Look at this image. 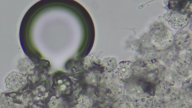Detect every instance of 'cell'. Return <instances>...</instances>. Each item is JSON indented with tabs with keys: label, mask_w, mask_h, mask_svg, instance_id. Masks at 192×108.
I'll return each mask as SVG.
<instances>
[{
	"label": "cell",
	"mask_w": 192,
	"mask_h": 108,
	"mask_svg": "<svg viewBox=\"0 0 192 108\" xmlns=\"http://www.w3.org/2000/svg\"><path fill=\"white\" fill-rule=\"evenodd\" d=\"M160 27H154L152 33L151 40L156 49L164 50L172 46L174 36L169 29L163 25Z\"/></svg>",
	"instance_id": "obj_1"
},
{
	"label": "cell",
	"mask_w": 192,
	"mask_h": 108,
	"mask_svg": "<svg viewBox=\"0 0 192 108\" xmlns=\"http://www.w3.org/2000/svg\"><path fill=\"white\" fill-rule=\"evenodd\" d=\"M6 87L9 90L18 91L24 88L27 84V77L21 73L11 72L6 79Z\"/></svg>",
	"instance_id": "obj_2"
},
{
	"label": "cell",
	"mask_w": 192,
	"mask_h": 108,
	"mask_svg": "<svg viewBox=\"0 0 192 108\" xmlns=\"http://www.w3.org/2000/svg\"><path fill=\"white\" fill-rule=\"evenodd\" d=\"M168 23L175 29H179L186 26L189 24L190 17L188 14L183 13L178 10L171 12L168 15Z\"/></svg>",
	"instance_id": "obj_3"
},
{
	"label": "cell",
	"mask_w": 192,
	"mask_h": 108,
	"mask_svg": "<svg viewBox=\"0 0 192 108\" xmlns=\"http://www.w3.org/2000/svg\"><path fill=\"white\" fill-rule=\"evenodd\" d=\"M133 63L130 61H124L117 65L115 75L117 79L122 81L127 80L132 75Z\"/></svg>",
	"instance_id": "obj_4"
},
{
	"label": "cell",
	"mask_w": 192,
	"mask_h": 108,
	"mask_svg": "<svg viewBox=\"0 0 192 108\" xmlns=\"http://www.w3.org/2000/svg\"><path fill=\"white\" fill-rule=\"evenodd\" d=\"M174 42L178 48L189 47V43H191V35L186 31H179L174 37Z\"/></svg>",
	"instance_id": "obj_5"
},
{
	"label": "cell",
	"mask_w": 192,
	"mask_h": 108,
	"mask_svg": "<svg viewBox=\"0 0 192 108\" xmlns=\"http://www.w3.org/2000/svg\"><path fill=\"white\" fill-rule=\"evenodd\" d=\"M53 85L62 93L68 91L71 87L70 81L65 76H59L56 78L53 81Z\"/></svg>",
	"instance_id": "obj_6"
},
{
	"label": "cell",
	"mask_w": 192,
	"mask_h": 108,
	"mask_svg": "<svg viewBox=\"0 0 192 108\" xmlns=\"http://www.w3.org/2000/svg\"><path fill=\"white\" fill-rule=\"evenodd\" d=\"M176 48L170 47L163 51L160 56L162 60L168 62L175 60L177 58L178 54L177 50Z\"/></svg>",
	"instance_id": "obj_7"
},
{
	"label": "cell",
	"mask_w": 192,
	"mask_h": 108,
	"mask_svg": "<svg viewBox=\"0 0 192 108\" xmlns=\"http://www.w3.org/2000/svg\"><path fill=\"white\" fill-rule=\"evenodd\" d=\"M103 64L106 70L109 72H112L115 70L117 67V62L114 58H108L103 61Z\"/></svg>",
	"instance_id": "obj_8"
},
{
	"label": "cell",
	"mask_w": 192,
	"mask_h": 108,
	"mask_svg": "<svg viewBox=\"0 0 192 108\" xmlns=\"http://www.w3.org/2000/svg\"><path fill=\"white\" fill-rule=\"evenodd\" d=\"M138 103L139 108H151L152 101L151 99L144 97L140 99Z\"/></svg>",
	"instance_id": "obj_9"
},
{
	"label": "cell",
	"mask_w": 192,
	"mask_h": 108,
	"mask_svg": "<svg viewBox=\"0 0 192 108\" xmlns=\"http://www.w3.org/2000/svg\"><path fill=\"white\" fill-rule=\"evenodd\" d=\"M131 105L129 102H123L119 105V108H131L132 107H131Z\"/></svg>",
	"instance_id": "obj_10"
},
{
	"label": "cell",
	"mask_w": 192,
	"mask_h": 108,
	"mask_svg": "<svg viewBox=\"0 0 192 108\" xmlns=\"http://www.w3.org/2000/svg\"><path fill=\"white\" fill-rule=\"evenodd\" d=\"M186 108V107H181V108Z\"/></svg>",
	"instance_id": "obj_11"
},
{
	"label": "cell",
	"mask_w": 192,
	"mask_h": 108,
	"mask_svg": "<svg viewBox=\"0 0 192 108\" xmlns=\"http://www.w3.org/2000/svg\"><path fill=\"white\" fill-rule=\"evenodd\" d=\"M0 108H2L0 107Z\"/></svg>",
	"instance_id": "obj_12"
}]
</instances>
